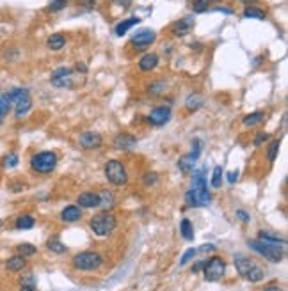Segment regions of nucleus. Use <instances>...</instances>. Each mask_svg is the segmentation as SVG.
I'll list each match as a JSON object with an SVG mask.
<instances>
[{
  "instance_id": "1",
  "label": "nucleus",
  "mask_w": 288,
  "mask_h": 291,
  "mask_svg": "<svg viewBox=\"0 0 288 291\" xmlns=\"http://www.w3.org/2000/svg\"><path fill=\"white\" fill-rule=\"evenodd\" d=\"M235 268L237 272L249 282H260L265 277L264 268L245 256H235Z\"/></svg>"
},
{
  "instance_id": "2",
  "label": "nucleus",
  "mask_w": 288,
  "mask_h": 291,
  "mask_svg": "<svg viewBox=\"0 0 288 291\" xmlns=\"http://www.w3.org/2000/svg\"><path fill=\"white\" fill-rule=\"evenodd\" d=\"M72 265L73 268H77V270L93 272V270H98V268L103 265V256L98 252H93V250H84V252L77 254V256L72 259Z\"/></svg>"
},
{
  "instance_id": "3",
  "label": "nucleus",
  "mask_w": 288,
  "mask_h": 291,
  "mask_svg": "<svg viewBox=\"0 0 288 291\" xmlns=\"http://www.w3.org/2000/svg\"><path fill=\"white\" fill-rule=\"evenodd\" d=\"M57 155L53 151H41V153H36L30 158V167L38 174H50L57 167Z\"/></svg>"
},
{
  "instance_id": "4",
  "label": "nucleus",
  "mask_w": 288,
  "mask_h": 291,
  "mask_svg": "<svg viewBox=\"0 0 288 291\" xmlns=\"http://www.w3.org/2000/svg\"><path fill=\"white\" fill-rule=\"evenodd\" d=\"M116 217L111 213H100V215H95L89 222V227L91 231L96 234V236H109L112 231L116 229Z\"/></svg>"
},
{
  "instance_id": "5",
  "label": "nucleus",
  "mask_w": 288,
  "mask_h": 291,
  "mask_svg": "<svg viewBox=\"0 0 288 291\" xmlns=\"http://www.w3.org/2000/svg\"><path fill=\"white\" fill-rule=\"evenodd\" d=\"M249 247L253 248V250H256L260 256H264L265 259H269V261H272V263L283 261L285 250H283V247H279V245L265 244V242H262V240H251Z\"/></svg>"
},
{
  "instance_id": "6",
  "label": "nucleus",
  "mask_w": 288,
  "mask_h": 291,
  "mask_svg": "<svg viewBox=\"0 0 288 291\" xmlns=\"http://www.w3.org/2000/svg\"><path fill=\"white\" fill-rule=\"evenodd\" d=\"M5 98L9 100V103H15V112H16V117H24L27 112L30 110L32 107V100H30V94L27 89H15V91H11L5 94Z\"/></svg>"
},
{
  "instance_id": "7",
  "label": "nucleus",
  "mask_w": 288,
  "mask_h": 291,
  "mask_svg": "<svg viewBox=\"0 0 288 291\" xmlns=\"http://www.w3.org/2000/svg\"><path fill=\"white\" fill-rule=\"evenodd\" d=\"M105 178L112 185L123 186L128 181V172H126V167L120 160H109L105 163Z\"/></svg>"
},
{
  "instance_id": "8",
  "label": "nucleus",
  "mask_w": 288,
  "mask_h": 291,
  "mask_svg": "<svg viewBox=\"0 0 288 291\" xmlns=\"http://www.w3.org/2000/svg\"><path fill=\"white\" fill-rule=\"evenodd\" d=\"M185 202L192 208H203L212 202V194L208 192L207 186H192L191 190L185 194Z\"/></svg>"
},
{
  "instance_id": "9",
  "label": "nucleus",
  "mask_w": 288,
  "mask_h": 291,
  "mask_svg": "<svg viewBox=\"0 0 288 291\" xmlns=\"http://www.w3.org/2000/svg\"><path fill=\"white\" fill-rule=\"evenodd\" d=\"M224 272H226V263L219 256H214L203 267V273H205V281L207 282H217L219 279H222Z\"/></svg>"
},
{
  "instance_id": "10",
  "label": "nucleus",
  "mask_w": 288,
  "mask_h": 291,
  "mask_svg": "<svg viewBox=\"0 0 288 291\" xmlns=\"http://www.w3.org/2000/svg\"><path fill=\"white\" fill-rule=\"evenodd\" d=\"M73 77H75V73L72 67H59L52 73L50 82H52V86L61 87V89H75L77 82L73 80Z\"/></svg>"
},
{
  "instance_id": "11",
  "label": "nucleus",
  "mask_w": 288,
  "mask_h": 291,
  "mask_svg": "<svg viewBox=\"0 0 288 291\" xmlns=\"http://www.w3.org/2000/svg\"><path fill=\"white\" fill-rule=\"evenodd\" d=\"M155 39H157V32L155 30H149V29H144L139 30V32L135 34L134 38H132V45H134L135 50H146L148 46L155 43Z\"/></svg>"
},
{
  "instance_id": "12",
  "label": "nucleus",
  "mask_w": 288,
  "mask_h": 291,
  "mask_svg": "<svg viewBox=\"0 0 288 291\" xmlns=\"http://www.w3.org/2000/svg\"><path fill=\"white\" fill-rule=\"evenodd\" d=\"M78 142H80L82 149H98L103 144V138L96 132H84L78 138Z\"/></svg>"
},
{
  "instance_id": "13",
  "label": "nucleus",
  "mask_w": 288,
  "mask_h": 291,
  "mask_svg": "<svg viewBox=\"0 0 288 291\" xmlns=\"http://www.w3.org/2000/svg\"><path fill=\"white\" fill-rule=\"evenodd\" d=\"M169 119H171V109L169 107H157L148 115V121L153 126H164Z\"/></svg>"
},
{
  "instance_id": "14",
  "label": "nucleus",
  "mask_w": 288,
  "mask_h": 291,
  "mask_svg": "<svg viewBox=\"0 0 288 291\" xmlns=\"http://www.w3.org/2000/svg\"><path fill=\"white\" fill-rule=\"evenodd\" d=\"M192 29H194V18L192 16H183V18L178 20L176 23H173L171 32L176 38H182V36H187L189 32H192Z\"/></svg>"
},
{
  "instance_id": "15",
  "label": "nucleus",
  "mask_w": 288,
  "mask_h": 291,
  "mask_svg": "<svg viewBox=\"0 0 288 291\" xmlns=\"http://www.w3.org/2000/svg\"><path fill=\"white\" fill-rule=\"evenodd\" d=\"M112 146L118 149H123V151H128V149H134L137 146V138L130 134H118L112 140Z\"/></svg>"
},
{
  "instance_id": "16",
  "label": "nucleus",
  "mask_w": 288,
  "mask_h": 291,
  "mask_svg": "<svg viewBox=\"0 0 288 291\" xmlns=\"http://www.w3.org/2000/svg\"><path fill=\"white\" fill-rule=\"evenodd\" d=\"M77 204L78 208H98V206H101V201L100 196L95 192H84L77 197Z\"/></svg>"
},
{
  "instance_id": "17",
  "label": "nucleus",
  "mask_w": 288,
  "mask_h": 291,
  "mask_svg": "<svg viewBox=\"0 0 288 291\" xmlns=\"http://www.w3.org/2000/svg\"><path fill=\"white\" fill-rule=\"evenodd\" d=\"M258 240H262V242L270 244V245H279V247H285V244H287V240H285L283 236H279L278 233H272V231H260Z\"/></svg>"
},
{
  "instance_id": "18",
  "label": "nucleus",
  "mask_w": 288,
  "mask_h": 291,
  "mask_svg": "<svg viewBox=\"0 0 288 291\" xmlns=\"http://www.w3.org/2000/svg\"><path fill=\"white\" fill-rule=\"evenodd\" d=\"M197 158H199V155L194 153V151H191L189 155H185V157H182L180 160H178V167H180V171L185 172V174H189V172L194 169V165H196Z\"/></svg>"
},
{
  "instance_id": "19",
  "label": "nucleus",
  "mask_w": 288,
  "mask_h": 291,
  "mask_svg": "<svg viewBox=\"0 0 288 291\" xmlns=\"http://www.w3.org/2000/svg\"><path fill=\"white\" fill-rule=\"evenodd\" d=\"M27 267V259L24 256H20V254H15V256H11L7 261H5V268L9 270V272L16 273V272H22L24 268Z\"/></svg>"
},
{
  "instance_id": "20",
  "label": "nucleus",
  "mask_w": 288,
  "mask_h": 291,
  "mask_svg": "<svg viewBox=\"0 0 288 291\" xmlns=\"http://www.w3.org/2000/svg\"><path fill=\"white\" fill-rule=\"evenodd\" d=\"M159 66V55L157 53H146L139 61V69L141 71H151Z\"/></svg>"
},
{
  "instance_id": "21",
  "label": "nucleus",
  "mask_w": 288,
  "mask_h": 291,
  "mask_svg": "<svg viewBox=\"0 0 288 291\" xmlns=\"http://www.w3.org/2000/svg\"><path fill=\"white\" fill-rule=\"evenodd\" d=\"M61 219L64 222H77L82 219V210L78 206H66L63 211H61Z\"/></svg>"
},
{
  "instance_id": "22",
  "label": "nucleus",
  "mask_w": 288,
  "mask_h": 291,
  "mask_svg": "<svg viewBox=\"0 0 288 291\" xmlns=\"http://www.w3.org/2000/svg\"><path fill=\"white\" fill-rule=\"evenodd\" d=\"M139 22H141V18H135V16L134 18H126V20H123V22H120V23L116 25V30H114L116 36H120V38L121 36H125V34L128 32L132 27H135Z\"/></svg>"
},
{
  "instance_id": "23",
  "label": "nucleus",
  "mask_w": 288,
  "mask_h": 291,
  "mask_svg": "<svg viewBox=\"0 0 288 291\" xmlns=\"http://www.w3.org/2000/svg\"><path fill=\"white\" fill-rule=\"evenodd\" d=\"M47 46L50 48V50H53V52H59V50H63V48L66 46V38H64L63 34H53V36L48 38Z\"/></svg>"
},
{
  "instance_id": "24",
  "label": "nucleus",
  "mask_w": 288,
  "mask_h": 291,
  "mask_svg": "<svg viewBox=\"0 0 288 291\" xmlns=\"http://www.w3.org/2000/svg\"><path fill=\"white\" fill-rule=\"evenodd\" d=\"M34 225H36V220H34V217H30V215H20L18 219H16V222H15V227L18 231L32 229Z\"/></svg>"
},
{
  "instance_id": "25",
  "label": "nucleus",
  "mask_w": 288,
  "mask_h": 291,
  "mask_svg": "<svg viewBox=\"0 0 288 291\" xmlns=\"http://www.w3.org/2000/svg\"><path fill=\"white\" fill-rule=\"evenodd\" d=\"M203 103H205V100H203L201 94H189L187 100H185V107H187V110H191V112L199 110L203 107Z\"/></svg>"
},
{
  "instance_id": "26",
  "label": "nucleus",
  "mask_w": 288,
  "mask_h": 291,
  "mask_svg": "<svg viewBox=\"0 0 288 291\" xmlns=\"http://www.w3.org/2000/svg\"><path fill=\"white\" fill-rule=\"evenodd\" d=\"M265 119V114L264 112H260V110H256V112H251V114H247L244 117V126H256V124L264 123Z\"/></svg>"
},
{
  "instance_id": "27",
  "label": "nucleus",
  "mask_w": 288,
  "mask_h": 291,
  "mask_svg": "<svg viewBox=\"0 0 288 291\" xmlns=\"http://www.w3.org/2000/svg\"><path fill=\"white\" fill-rule=\"evenodd\" d=\"M180 233H182V236L187 242H192L194 240V227H192L191 220L189 219H183L182 222H180Z\"/></svg>"
},
{
  "instance_id": "28",
  "label": "nucleus",
  "mask_w": 288,
  "mask_h": 291,
  "mask_svg": "<svg viewBox=\"0 0 288 291\" xmlns=\"http://www.w3.org/2000/svg\"><path fill=\"white\" fill-rule=\"evenodd\" d=\"M47 247H48V250H52V252H55V254H63V252H66V245L61 242V240L57 238V236H52V238L48 240L47 242Z\"/></svg>"
},
{
  "instance_id": "29",
  "label": "nucleus",
  "mask_w": 288,
  "mask_h": 291,
  "mask_svg": "<svg viewBox=\"0 0 288 291\" xmlns=\"http://www.w3.org/2000/svg\"><path fill=\"white\" fill-rule=\"evenodd\" d=\"M265 11L255 7V5H247L244 9V18H255V20H265Z\"/></svg>"
},
{
  "instance_id": "30",
  "label": "nucleus",
  "mask_w": 288,
  "mask_h": 291,
  "mask_svg": "<svg viewBox=\"0 0 288 291\" xmlns=\"http://www.w3.org/2000/svg\"><path fill=\"white\" fill-rule=\"evenodd\" d=\"M279 146H281V140H279V138H276V140H272V142L269 144V148H267V160H269V162H274V160H276Z\"/></svg>"
},
{
  "instance_id": "31",
  "label": "nucleus",
  "mask_w": 288,
  "mask_h": 291,
  "mask_svg": "<svg viewBox=\"0 0 288 291\" xmlns=\"http://www.w3.org/2000/svg\"><path fill=\"white\" fill-rule=\"evenodd\" d=\"M210 185L214 186V188H219V186L222 185V167H221V165H216V167H214Z\"/></svg>"
},
{
  "instance_id": "32",
  "label": "nucleus",
  "mask_w": 288,
  "mask_h": 291,
  "mask_svg": "<svg viewBox=\"0 0 288 291\" xmlns=\"http://www.w3.org/2000/svg\"><path fill=\"white\" fill-rule=\"evenodd\" d=\"M36 252H38V248L34 247V245H30V244H20L18 245V254L20 256H24V258L34 256Z\"/></svg>"
},
{
  "instance_id": "33",
  "label": "nucleus",
  "mask_w": 288,
  "mask_h": 291,
  "mask_svg": "<svg viewBox=\"0 0 288 291\" xmlns=\"http://www.w3.org/2000/svg\"><path fill=\"white\" fill-rule=\"evenodd\" d=\"M18 155L16 153H9V155H5L4 157V162H2V165L4 167H7V169H13V167H16L18 165Z\"/></svg>"
},
{
  "instance_id": "34",
  "label": "nucleus",
  "mask_w": 288,
  "mask_h": 291,
  "mask_svg": "<svg viewBox=\"0 0 288 291\" xmlns=\"http://www.w3.org/2000/svg\"><path fill=\"white\" fill-rule=\"evenodd\" d=\"M9 100L5 98V94L0 98V124H2V121H4V117L7 115V112H9Z\"/></svg>"
},
{
  "instance_id": "35",
  "label": "nucleus",
  "mask_w": 288,
  "mask_h": 291,
  "mask_svg": "<svg viewBox=\"0 0 288 291\" xmlns=\"http://www.w3.org/2000/svg\"><path fill=\"white\" fill-rule=\"evenodd\" d=\"M98 196H100V201H101V204H103V206H112V204H114V194H112V192L103 190L101 194H98Z\"/></svg>"
},
{
  "instance_id": "36",
  "label": "nucleus",
  "mask_w": 288,
  "mask_h": 291,
  "mask_svg": "<svg viewBox=\"0 0 288 291\" xmlns=\"http://www.w3.org/2000/svg\"><path fill=\"white\" fill-rule=\"evenodd\" d=\"M166 89V84L164 82H155V84H151V86L148 87V92L149 94H160V92Z\"/></svg>"
},
{
  "instance_id": "37",
  "label": "nucleus",
  "mask_w": 288,
  "mask_h": 291,
  "mask_svg": "<svg viewBox=\"0 0 288 291\" xmlns=\"http://www.w3.org/2000/svg\"><path fill=\"white\" fill-rule=\"evenodd\" d=\"M196 254H197L196 248H189L187 252H185V254H183V256H182V259H180V267H185V265H187V263L191 261V259L194 258Z\"/></svg>"
},
{
  "instance_id": "38",
  "label": "nucleus",
  "mask_w": 288,
  "mask_h": 291,
  "mask_svg": "<svg viewBox=\"0 0 288 291\" xmlns=\"http://www.w3.org/2000/svg\"><path fill=\"white\" fill-rule=\"evenodd\" d=\"M143 181H144V185H146V186H149V185H155V183L159 181V176H157V174H155V172H148V174H144Z\"/></svg>"
},
{
  "instance_id": "39",
  "label": "nucleus",
  "mask_w": 288,
  "mask_h": 291,
  "mask_svg": "<svg viewBox=\"0 0 288 291\" xmlns=\"http://www.w3.org/2000/svg\"><path fill=\"white\" fill-rule=\"evenodd\" d=\"M68 4V0H53L52 4H50V11H53V13H57V11L64 9Z\"/></svg>"
},
{
  "instance_id": "40",
  "label": "nucleus",
  "mask_w": 288,
  "mask_h": 291,
  "mask_svg": "<svg viewBox=\"0 0 288 291\" xmlns=\"http://www.w3.org/2000/svg\"><path fill=\"white\" fill-rule=\"evenodd\" d=\"M269 138H270L269 134H265V132H260V134L255 137V140H253V144H255V146H262V144L267 142Z\"/></svg>"
},
{
  "instance_id": "41",
  "label": "nucleus",
  "mask_w": 288,
  "mask_h": 291,
  "mask_svg": "<svg viewBox=\"0 0 288 291\" xmlns=\"http://www.w3.org/2000/svg\"><path fill=\"white\" fill-rule=\"evenodd\" d=\"M226 179H228V183H231V185H233V183L239 179V171H230L228 174H226Z\"/></svg>"
},
{
  "instance_id": "42",
  "label": "nucleus",
  "mask_w": 288,
  "mask_h": 291,
  "mask_svg": "<svg viewBox=\"0 0 288 291\" xmlns=\"http://www.w3.org/2000/svg\"><path fill=\"white\" fill-rule=\"evenodd\" d=\"M237 217H239L242 222H249V213L244 210H237Z\"/></svg>"
},
{
  "instance_id": "43",
  "label": "nucleus",
  "mask_w": 288,
  "mask_h": 291,
  "mask_svg": "<svg viewBox=\"0 0 288 291\" xmlns=\"http://www.w3.org/2000/svg\"><path fill=\"white\" fill-rule=\"evenodd\" d=\"M214 250H216V247H214L212 244H208V245H203V247L199 248L197 252H214Z\"/></svg>"
},
{
  "instance_id": "44",
  "label": "nucleus",
  "mask_w": 288,
  "mask_h": 291,
  "mask_svg": "<svg viewBox=\"0 0 288 291\" xmlns=\"http://www.w3.org/2000/svg\"><path fill=\"white\" fill-rule=\"evenodd\" d=\"M205 263L207 261H199V263H196L194 267H192V273H197L199 270H203V267H205Z\"/></svg>"
},
{
  "instance_id": "45",
  "label": "nucleus",
  "mask_w": 288,
  "mask_h": 291,
  "mask_svg": "<svg viewBox=\"0 0 288 291\" xmlns=\"http://www.w3.org/2000/svg\"><path fill=\"white\" fill-rule=\"evenodd\" d=\"M20 291H36V290H34V286H30V284H22Z\"/></svg>"
},
{
  "instance_id": "46",
  "label": "nucleus",
  "mask_w": 288,
  "mask_h": 291,
  "mask_svg": "<svg viewBox=\"0 0 288 291\" xmlns=\"http://www.w3.org/2000/svg\"><path fill=\"white\" fill-rule=\"evenodd\" d=\"M216 11H219V13H226V15H231L233 11L228 9V7H216Z\"/></svg>"
},
{
  "instance_id": "47",
  "label": "nucleus",
  "mask_w": 288,
  "mask_h": 291,
  "mask_svg": "<svg viewBox=\"0 0 288 291\" xmlns=\"http://www.w3.org/2000/svg\"><path fill=\"white\" fill-rule=\"evenodd\" d=\"M264 291H283L279 286H274V284H270V286H267Z\"/></svg>"
},
{
  "instance_id": "48",
  "label": "nucleus",
  "mask_w": 288,
  "mask_h": 291,
  "mask_svg": "<svg viewBox=\"0 0 288 291\" xmlns=\"http://www.w3.org/2000/svg\"><path fill=\"white\" fill-rule=\"evenodd\" d=\"M116 4L123 5V7H125V9H126V7H128V5H130V0H116Z\"/></svg>"
},
{
  "instance_id": "49",
  "label": "nucleus",
  "mask_w": 288,
  "mask_h": 291,
  "mask_svg": "<svg viewBox=\"0 0 288 291\" xmlns=\"http://www.w3.org/2000/svg\"><path fill=\"white\" fill-rule=\"evenodd\" d=\"M242 2H245V4H249V2H255V0H242Z\"/></svg>"
},
{
  "instance_id": "50",
  "label": "nucleus",
  "mask_w": 288,
  "mask_h": 291,
  "mask_svg": "<svg viewBox=\"0 0 288 291\" xmlns=\"http://www.w3.org/2000/svg\"><path fill=\"white\" fill-rule=\"evenodd\" d=\"M0 227H2V220H0Z\"/></svg>"
}]
</instances>
